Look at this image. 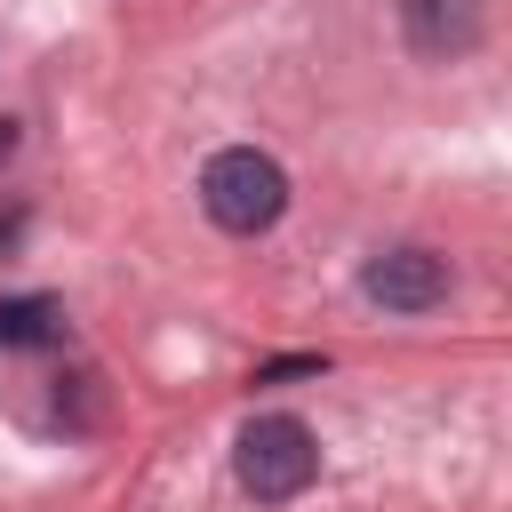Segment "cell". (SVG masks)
I'll use <instances>...</instances> for the list:
<instances>
[{
  "label": "cell",
  "instance_id": "cell-1",
  "mask_svg": "<svg viewBox=\"0 0 512 512\" xmlns=\"http://www.w3.org/2000/svg\"><path fill=\"white\" fill-rule=\"evenodd\" d=\"M200 208H208L224 232H264V224H280V208H288V176H280L272 152L232 144V152H216V160L200 168Z\"/></svg>",
  "mask_w": 512,
  "mask_h": 512
},
{
  "label": "cell",
  "instance_id": "cell-2",
  "mask_svg": "<svg viewBox=\"0 0 512 512\" xmlns=\"http://www.w3.org/2000/svg\"><path fill=\"white\" fill-rule=\"evenodd\" d=\"M232 472H240V488H248L256 504H288V496L312 488L320 448H312V432H304L296 416H256V424L240 432V448H232Z\"/></svg>",
  "mask_w": 512,
  "mask_h": 512
},
{
  "label": "cell",
  "instance_id": "cell-3",
  "mask_svg": "<svg viewBox=\"0 0 512 512\" xmlns=\"http://www.w3.org/2000/svg\"><path fill=\"white\" fill-rule=\"evenodd\" d=\"M360 288H368L384 312H432V304L448 296V256H432V248H392V256H376V264L360 272Z\"/></svg>",
  "mask_w": 512,
  "mask_h": 512
},
{
  "label": "cell",
  "instance_id": "cell-4",
  "mask_svg": "<svg viewBox=\"0 0 512 512\" xmlns=\"http://www.w3.org/2000/svg\"><path fill=\"white\" fill-rule=\"evenodd\" d=\"M408 40H416L424 56L472 48V40H480V8H472V0H408Z\"/></svg>",
  "mask_w": 512,
  "mask_h": 512
},
{
  "label": "cell",
  "instance_id": "cell-5",
  "mask_svg": "<svg viewBox=\"0 0 512 512\" xmlns=\"http://www.w3.org/2000/svg\"><path fill=\"white\" fill-rule=\"evenodd\" d=\"M56 336H64L56 296H8L0 304V344H56Z\"/></svg>",
  "mask_w": 512,
  "mask_h": 512
},
{
  "label": "cell",
  "instance_id": "cell-6",
  "mask_svg": "<svg viewBox=\"0 0 512 512\" xmlns=\"http://www.w3.org/2000/svg\"><path fill=\"white\" fill-rule=\"evenodd\" d=\"M8 144H16V128H8V120H0V152H8Z\"/></svg>",
  "mask_w": 512,
  "mask_h": 512
}]
</instances>
